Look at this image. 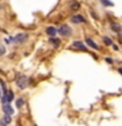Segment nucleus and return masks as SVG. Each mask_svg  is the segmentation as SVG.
<instances>
[{
  "instance_id": "a211bd4d",
  "label": "nucleus",
  "mask_w": 122,
  "mask_h": 126,
  "mask_svg": "<svg viewBox=\"0 0 122 126\" xmlns=\"http://www.w3.org/2000/svg\"><path fill=\"white\" fill-rule=\"evenodd\" d=\"M105 62H106V63H109V64H112L113 59H112V58H106V59H105Z\"/></svg>"
},
{
  "instance_id": "aec40b11",
  "label": "nucleus",
  "mask_w": 122,
  "mask_h": 126,
  "mask_svg": "<svg viewBox=\"0 0 122 126\" xmlns=\"http://www.w3.org/2000/svg\"><path fill=\"white\" fill-rule=\"evenodd\" d=\"M118 72H120V74L122 75V67H121V68H118Z\"/></svg>"
},
{
  "instance_id": "423d86ee",
  "label": "nucleus",
  "mask_w": 122,
  "mask_h": 126,
  "mask_svg": "<svg viewBox=\"0 0 122 126\" xmlns=\"http://www.w3.org/2000/svg\"><path fill=\"white\" fill-rule=\"evenodd\" d=\"M72 47L74 49H77V50H81V51H87V46L83 42H80V41H75L72 43Z\"/></svg>"
},
{
  "instance_id": "dca6fc26",
  "label": "nucleus",
  "mask_w": 122,
  "mask_h": 126,
  "mask_svg": "<svg viewBox=\"0 0 122 126\" xmlns=\"http://www.w3.org/2000/svg\"><path fill=\"white\" fill-rule=\"evenodd\" d=\"M5 54V47L3 46V43H0V57Z\"/></svg>"
},
{
  "instance_id": "9d476101",
  "label": "nucleus",
  "mask_w": 122,
  "mask_h": 126,
  "mask_svg": "<svg viewBox=\"0 0 122 126\" xmlns=\"http://www.w3.org/2000/svg\"><path fill=\"white\" fill-rule=\"evenodd\" d=\"M85 42H87V45H88V46H91L92 49H94V50H98V46H97V43H94V41H93V39H91V38H85Z\"/></svg>"
},
{
  "instance_id": "1a4fd4ad",
  "label": "nucleus",
  "mask_w": 122,
  "mask_h": 126,
  "mask_svg": "<svg viewBox=\"0 0 122 126\" xmlns=\"http://www.w3.org/2000/svg\"><path fill=\"white\" fill-rule=\"evenodd\" d=\"M11 121H12L11 116L5 114V116H3V120H1V122H0V125H1V126H7V125L11 124Z\"/></svg>"
},
{
  "instance_id": "20e7f679",
  "label": "nucleus",
  "mask_w": 122,
  "mask_h": 126,
  "mask_svg": "<svg viewBox=\"0 0 122 126\" xmlns=\"http://www.w3.org/2000/svg\"><path fill=\"white\" fill-rule=\"evenodd\" d=\"M28 38V34H24V33H20L17 34L16 37H13V39H12V42H16V43H22L25 42Z\"/></svg>"
},
{
  "instance_id": "f03ea898",
  "label": "nucleus",
  "mask_w": 122,
  "mask_h": 126,
  "mask_svg": "<svg viewBox=\"0 0 122 126\" xmlns=\"http://www.w3.org/2000/svg\"><path fill=\"white\" fill-rule=\"evenodd\" d=\"M13 100V92L12 91H5L3 94V98H1V104H8Z\"/></svg>"
},
{
  "instance_id": "f3484780",
  "label": "nucleus",
  "mask_w": 122,
  "mask_h": 126,
  "mask_svg": "<svg viewBox=\"0 0 122 126\" xmlns=\"http://www.w3.org/2000/svg\"><path fill=\"white\" fill-rule=\"evenodd\" d=\"M71 8H72V9L75 11V9H79V8H80V5H79V3H72V4H71Z\"/></svg>"
},
{
  "instance_id": "39448f33",
  "label": "nucleus",
  "mask_w": 122,
  "mask_h": 126,
  "mask_svg": "<svg viewBox=\"0 0 122 126\" xmlns=\"http://www.w3.org/2000/svg\"><path fill=\"white\" fill-rule=\"evenodd\" d=\"M71 21L74 24H83V22H85V18L83 17L81 15H74L72 17H71Z\"/></svg>"
},
{
  "instance_id": "f257e3e1",
  "label": "nucleus",
  "mask_w": 122,
  "mask_h": 126,
  "mask_svg": "<svg viewBox=\"0 0 122 126\" xmlns=\"http://www.w3.org/2000/svg\"><path fill=\"white\" fill-rule=\"evenodd\" d=\"M61 35H63V37H70L71 35V29L68 25H66V24H63V25H61V28L57 30Z\"/></svg>"
},
{
  "instance_id": "0eeeda50",
  "label": "nucleus",
  "mask_w": 122,
  "mask_h": 126,
  "mask_svg": "<svg viewBox=\"0 0 122 126\" xmlns=\"http://www.w3.org/2000/svg\"><path fill=\"white\" fill-rule=\"evenodd\" d=\"M3 112L5 114H8V116H12L13 114V108L9 104H3Z\"/></svg>"
},
{
  "instance_id": "ddd939ff",
  "label": "nucleus",
  "mask_w": 122,
  "mask_h": 126,
  "mask_svg": "<svg viewBox=\"0 0 122 126\" xmlns=\"http://www.w3.org/2000/svg\"><path fill=\"white\" fill-rule=\"evenodd\" d=\"M102 39H104V43H105V45H108V46H110V45H112V39H110L109 37H104V38H102Z\"/></svg>"
},
{
  "instance_id": "2eb2a0df",
  "label": "nucleus",
  "mask_w": 122,
  "mask_h": 126,
  "mask_svg": "<svg viewBox=\"0 0 122 126\" xmlns=\"http://www.w3.org/2000/svg\"><path fill=\"white\" fill-rule=\"evenodd\" d=\"M24 102H25V101H24V98H18V100L16 101V105H17L18 108H21V106L24 105Z\"/></svg>"
},
{
  "instance_id": "f8f14e48",
  "label": "nucleus",
  "mask_w": 122,
  "mask_h": 126,
  "mask_svg": "<svg viewBox=\"0 0 122 126\" xmlns=\"http://www.w3.org/2000/svg\"><path fill=\"white\" fill-rule=\"evenodd\" d=\"M50 42H51V45H54V46H59L61 39H59V38H55V37H51V38H50Z\"/></svg>"
},
{
  "instance_id": "7ed1b4c3",
  "label": "nucleus",
  "mask_w": 122,
  "mask_h": 126,
  "mask_svg": "<svg viewBox=\"0 0 122 126\" xmlns=\"http://www.w3.org/2000/svg\"><path fill=\"white\" fill-rule=\"evenodd\" d=\"M16 83H17V85H18V88H25L26 84H28V78L26 76H24V75H18L17 76V80H16Z\"/></svg>"
},
{
  "instance_id": "4468645a",
  "label": "nucleus",
  "mask_w": 122,
  "mask_h": 126,
  "mask_svg": "<svg viewBox=\"0 0 122 126\" xmlns=\"http://www.w3.org/2000/svg\"><path fill=\"white\" fill-rule=\"evenodd\" d=\"M101 3L104 4V5H108V7H113V3L110 1V0H101Z\"/></svg>"
},
{
  "instance_id": "6e6552de",
  "label": "nucleus",
  "mask_w": 122,
  "mask_h": 126,
  "mask_svg": "<svg viewBox=\"0 0 122 126\" xmlns=\"http://www.w3.org/2000/svg\"><path fill=\"white\" fill-rule=\"evenodd\" d=\"M58 32H57V29H55L54 26H47L46 28V34L47 35H50V37H55V34H57Z\"/></svg>"
},
{
  "instance_id": "6ab92c4d",
  "label": "nucleus",
  "mask_w": 122,
  "mask_h": 126,
  "mask_svg": "<svg viewBox=\"0 0 122 126\" xmlns=\"http://www.w3.org/2000/svg\"><path fill=\"white\" fill-rule=\"evenodd\" d=\"M113 49H114V50H118V49H120V47H118L117 45H113Z\"/></svg>"
},
{
  "instance_id": "9b49d317",
  "label": "nucleus",
  "mask_w": 122,
  "mask_h": 126,
  "mask_svg": "<svg viewBox=\"0 0 122 126\" xmlns=\"http://www.w3.org/2000/svg\"><path fill=\"white\" fill-rule=\"evenodd\" d=\"M110 28H112V30L116 32V33H120L121 32V26L118 25V24H116V22H110Z\"/></svg>"
}]
</instances>
